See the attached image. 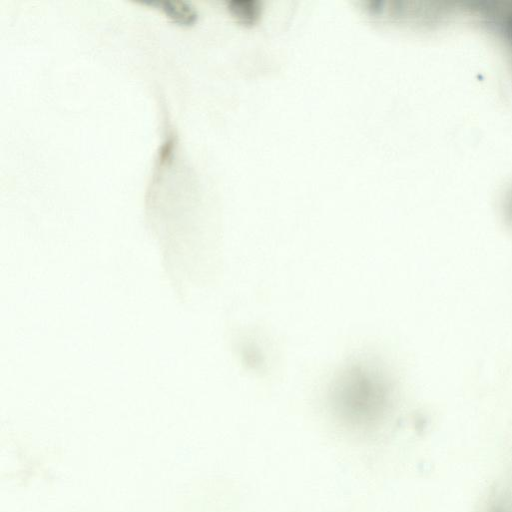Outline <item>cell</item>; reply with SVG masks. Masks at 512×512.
Masks as SVG:
<instances>
[{"label":"cell","instance_id":"6da1fadb","mask_svg":"<svg viewBox=\"0 0 512 512\" xmlns=\"http://www.w3.org/2000/svg\"><path fill=\"white\" fill-rule=\"evenodd\" d=\"M161 7L163 12L180 25H190L196 19L195 9L184 1H164L153 3Z\"/></svg>","mask_w":512,"mask_h":512}]
</instances>
